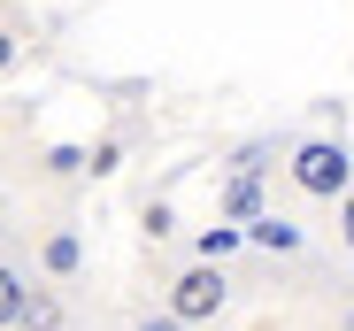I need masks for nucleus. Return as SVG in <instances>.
Returning a JSON list of instances; mask_svg holds the SVG:
<instances>
[{"label":"nucleus","mask_w":354,"mask_h":331,"mask_svg":"<svg viewBox=\"0 0 354 331\" xmlns=\"http://www.w3.org/2000/svg\"><path fill=\"white\" fill-rule=\"evenodd\" d=\"M285 178L301 185L308 200H331V208H339V200L354 193V146L331 139V131H316V139H301V146L285 154Z\"/></svg>","instance_id":"nucleus-1"},{"label":"nucleus","mask_w":354,"mask_h":331,"mask_svg":"<svg viewBox=\"0 0 354 331\" xmlns=\"http://www.w3.org/2000/svg\"><path fill=\"white\" fill-rule=\"evenodd\" d=\"M162 308H169V316H185V323L223 316V308H231V269H223V262H185V269L169 278Z\"/></svg>","instance_id":"nucleus-2"},{"label":"nucleus","mask_w":354,"mask_h":331,"mask_svg":"<svg viewBox=\"0 0 354 331\" xmlns=\"http://www.w3.org/2000/svg\"><path fill=\"white\" fill-rule=\"evenodd\" d=\"M247 239H254V247H270V254H301V239H308V231L292 224V216H277V208H270L262 224H247Z\"/></svg>","instance_id":"nucleus-3"},{"label":"nucleus","mask_w":354,"mask_h":331,"mask_svg":"<svg viewBox=\"0 0 354 331\" xmlns=\"http://www.w3.org/2000/svg\"><path fill=\"white\" fill-rule=\"evenodd\" d=\"M223 216H247V224H262V216H270L262 185H254V178H231V185H223Z\"/></svg>","instance_id":"nucleus-4"},{"label":"nucleus","mask_w":354,"mask_h":331,"mask_svg":"<svg viewBox=\"0 0 354 331\" xmlns=\"http://www.w3.org/2000/svg\"><path fill=\"white\" fill-rule=\"evenodd\" d=\"M16 331H62V293H46V285H31V308L16 316Z\"/></svg>","instance_id":"nucleus-5"},{"label":"nucleus","mask_w":354,"mask_h":331,"mask_svg":"<svg viewBox=\"0 0 354 331\" xmlns=\"http://www.w3.org/2000/svg\"><path fill=\"white\" fill-rule=\"evenodd\" d=\"M239 247H254L239 224H216V231H201V239H193V254H201V262H223V254H239Z\"/></svg>","instance_id":"nucleus-6"},{"label":"nucleus","mask_w":354,"mask_h":331,"mask_svg":"<svg viewBox=\"0 0 354 331\" xmlns=\"http://www.w3.org/2000/svg\"><path fill=\"white\" fill-rule=\"evenodd\" d=\"M270 154H277V139H247V146H231V170H239V178H262Z\"/></svg>","instance_id":"nucleus-7"},{"label":"nucleus","mask_w":354,"mask_h":331,"mask_svg":"<svg viewBox=\"0 0 354 331\" xmlns=\"http://www.w3.org/2000/svg\"><path fill=\"white\" fill-rule=\"evenodd\" d=\"M77 262H85V254H77L70 231H54V239H46V269H54V278H77Z\"/></svg>","instance_id":"nucleus-8"},{"label":"nucleus","mask_w":354,"mask_h":331,"mask_svg":"<svg viewBox=\"0 0 354 331\" xmlns=\"http://www.w3.org/2000/svg\"><path fill=\"white\" fill-rule=\"evenodd\" d=\"M139 231H147V239H169V231H177V208H169V200H147V208H139Z\"/></svg>","instance_id":"nucleus-9"},{"label":"nucleus","mask_w":354,"mask_h":331,"mask_svg":"<svg viewBox=\"0 0 354 331\" xmlns=\"http://www.w3.org/2000/svg\"><path fill=\"white\" fill-rule=\"evenodd\" d=\"M85 170H93V178H115V170H124V146H115V139H100V146L85 154Z\"/></svg>","instance_id":"nucleus-10"},{"label":"nucleus","mask_w":354,"mask_h":331,"mask_svg":"<svg viewBox=\"0 0 354 331\" xmlns=\"http://www.w3.org/2000/svg\"><path fill=\"white\" fill-rule=\"evenodd\" d=\"M131 331H193V323H185V316H169V308H147Z\"/></svg>","instance_id":"nucleus-11"},{"label":"nucleus","mask_w":354,"mask_h":331,"mask_svg":"<svg viewBox=\"0 0 354 331\" xmlns=\"http://www.w3.org/2000/svg\"><path fill=\"white\" fill-rule=\"evenodd\" d=\"M339 247H346V254H354V193H346V200H339Z\"/></svg>","instance_id":"nucleus-12"},{"label":"nucleus","mask_w":354,"mask_h":331,"mask_svg":"<svg viewBox=\"0 0 354 331\" xmlns=\"http://www.w3.org/2000/svg\"><path fill=\"white\" fill-rule=\"evenodd\" d=\"M339 331H354V308H346V316H339Z\"/></svg>","instance_id":"nucleus-13"}]
</instances>
